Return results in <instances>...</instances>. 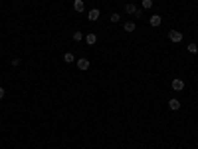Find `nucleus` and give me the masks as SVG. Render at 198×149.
Segmentation results:
<instances>
[{
  "instance_id": "obj_1",
  "label": "nucleus",
  "mask_w": 198,
  "mask_h": 149,
  "mask_svg": "<svg viewBox=\"0 0 198 149\" xmlns=\"http://www.w3.org/2000/svg\"><path fill=\"white\" fill-rule=\"evenodd\" d=\"M168 40L173 42V44L182 42V32H180V30H170V32H168Z\"/></svg>"
},
{
  "instance_id": "obj_2",
  "label": "nucleus",
  "mask_w": 198,
  "mask_h": 149,
  "mask_svg": "<svg viewBox=\"0 0 198 149\" xmlns=\"http://www.w3.org/2000/svg\"><path fill=\"white\" fill-rule=\"evenodd\" d=\"M77 62V68L81 72H85V70H89V66H91V62L87 60V58H79V60H76Z\"/></svg>"
},
{
  "instance_id": "obj_3",
  "label": "nucleus",
  "mask_w": 198,
  "mask_h": 149,
  "mask_svg": "<svg viewBox=\"0 0 198 149\" xmlns=\"http://www.w3.org/2000/svg\"><path fill=\"white\" fill-rule=\"evenodd\" d=\"M173 89H174V92H182V89H184V82L180 78H174L173 79Z\"/></svg>"
},
{
  "instance_id": "obj_4",
  "label": "nucleus",
  "mask_w": 198,
  "mask_h": 149,
  "mask_svg": "<svg viewBox=\"0 0 198 149\" xmlns=\"http://www.w3.org/2000/svg\"><path fill=\"white\" fill-rule=\"evenodd\" d=\"M149 22H151V26H153V28H159V26L163 24V18H160L159 14H154V16H151V20H149Z\"/></svg>"
},
{
  "instance_id": "obj_5",
  "label": "nucleus",
  "mask_w": 198,
  "mask_h": 149,
  "mask_svg": "<svg viewBox=\"0 0 198 149\" xmlns=\"http://www.w3.org/2000/svg\"><path fill=\"white\" fill-rule=\"evenodd\" d=\"M99 14H101V12H99V8H91V10L87 12V18L91 20V22H95V20L99 18Z\"/></svg>"
},
{
  "instance_id": "obj_6",
  "label": "nucleus",
  "mask_w": 198,
  "mask_h": 149,
  "mask_svg": "<svg viewBox=\"0 0 198 149\" xmlns=\"http://www.w3.org/2000/svg\"><path fill=\"white\" fill-rule=\"evenodd\" d=\"M73 10H76V12H83V10H85L83 0H73Z\"/></svg>"
},
{
  "instance_id": "obj_7",
  "label": "nucleus",
  "mask_w": 198,
  "mask_h": 149,
  "mask_svg": "<svg viewBox=\"0 0 198 149\" xmlns=\"http://www.w3.org/2000/svg\"><path fill=\"white\" fill-rule=\"evenodd\" d=\"M168 108L173 109V111H176V109L180 108V102H178V99H176V98H173V99H168Z\"/></svg>"
},
{
  "instance_id": "obj_8",
  "label": "nucleus",
  "mask_w": 198,
  "mask_h": 149,
  "mask_svg": "<svg viewBox=\"0 0 198 149\" xmlns=\"http://www.w3.org/2000/svg\"><path fill=\"white\" fill-rule=\"evenodd\" d=\"M85 42H87V46L97 44V36H95V34H87V36H85Z\"/></svg>"
},
{
  "instance_id": "obj_9",
  "label": "nucleus",
  "mask_w": 198,
  "mask_h": 149,
  "mask_svg": "<svg viewBox=\"0 0 198 149\" xmlns=\"http://www.w3.org/2000/svg\"><path fill=\"white\" fill-rule=\"evenodd\" d=\"M137 6H135V4H125V12L127 14H133V16H135V12H137Z\"/></svg>"
},
{
  "instance_id": "obj_10",
  "label": "nucleus",
  "mask_w": 198,
  "mask_h": 149,
  "mask_svg": "<svg viewBox=\"0 0 198 149\" xmlns=\"http://www.w3.org/2000/svg\"><path fill=\"white\" fill-rule=\"evenodd\" d=\"M135 28H137L135 22H125V24H123V30H125V32H135Z\"/></svg>"
},
{
  "instance_id": "obj_11",
  "label": "nucleus",
  "mask_w": 198,
  "mask_h": 149,
  "mask_svg": "<svg viewBox=\"0 0 198 149\" xmlns=\"http://www.w3.org/2000/svg\"><path fill=\"white\" fill-rule=\"evenodd\" d=\"M63 62H66V64L76 62V58H73V54H71V52H66V54H63Z\"/></svg>"
},
{
  "instance_id": "obj_12",
  "label": "nucleus",
  "mask_w": 198,
  "mask_h": 149,
  "mask_svg": "<svg viewBox=\"0 0 198 149\" xmlns=\"http://www.w3.org/2000/svg\"><path fill=\"white\" fill-rule=\"evenodd\" d=\"M71 38H73V42H81L83 40V32H73V36H71Z\"/></svg>"
},
{
  "instance_id": "obj_13",
  "label": "nucleus",
  "mask_w": 198,
  "mask_h": 149,
  "mask_svg": "<svg viewBox=\"0 0 198 149\" xmlns=\"http://www.w3.org/2000/svg\"><path fill=\"white\" fill-rule=\"evenodd\" d=\"M141 6L145 8V10H149V8H153V0H143V2H141Z\"/></svg>"
},
{
  "instance_id": "obj_14",
  "label": "nucleus",
  "mask_w": 198,
  "mask_h": 149,
  "mask_svg": "<svg viewBox=\"0 0 198 149\" xmlns=\"http://www.w3.org/2000/svg\"><path fill=\"white\" fill-rule=\"evenodd\" d=\"M109 20H111V22H113V24H117V22H119V20H121V16L117 14V12H113V14L109 16Z\"/></svg>"
},
{
  "instance_id": "obj_15",
  "label": "nucleus",
  "mask_w": 198,
  "mask_h": 149,
  "mask_svg": "<svg viewBox=\"0 0 198 149\" xmlns=\"http://www.w3.org/2000/svg\"><path fill=\"white\" fill-rule=\"evenodd\" d=\"M188 52H190V54H196V52H198V46L194 44V42H192V44H188Z\"/></svg>"
},
{
  "instance_id": "obj_16",
  "label": "nucleus",
  "mask_w": 198,
  "mask_h": 149,
  "mask_svg": "<svg viewBox=\"0 0 198 149\" xmlns=\"http://www.w3.org/2000/svg\"><path fill=\"white\" fill-rule=\"evenodd\" d=\"M10 64H12L14 68H18V66H20V58H12V60H10Z\"/></svg>"
},
{
  "instance_id": "obj_17",
  "label": "nucleus",
  "mask_w": 198,
  "mask_h": 149,
  "mask_svg": "<svg viewBox=\"0 0 198 149\" xmlns=\"http://www.w3.org/2000/svg\"><path fill=\"white\" fill-rule=\"evenodd\" d=\"M135 18H137V20L143 18V10H137V12H135Z\"/></svg>"
},
{
  "instance_id": "obj_18",
  "label": "nucleus",
  "mask_w": 198,
  "mask_h": 149,
  "mask_svg": "<svg viewBox=\"0 0 198 149\" xmlns=\"http://www.w3.org/2000/svg\"><path fill=\"white\" fill-rule=\"evenodd\" d=\"M4 95H6V92H4V88L0 86V99H4Z\"/></svg>"
}]
</instances>
